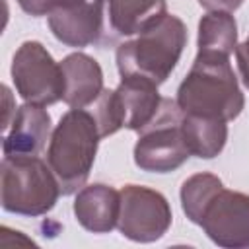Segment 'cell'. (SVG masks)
Wrapping results in <instances>:
<instances>
[{
	"instance_id": "cell-1",
	"label": "cell",
	"mask_w": 249,
	"mask_h": 249,
	"mask_svg": "<svg viewBox=\"0 0 249 249\" xmlns=\"http://www.w3.org/2000/svg\"><path fill=\"white\" fill-rule=\"evenodd\" d=\"M177 105L183 113L233 121L245 105L237 78L231 70L230 56L200 54L177 88Z\"/></svg>"
},
{
	"instance_id": "cell-2",
	"label": "cell",
	"mask_w": 249,
	"mask_h": 249,
	"mask_svg": "<svg viewBox=\"0 0 249 249\" xmlns=\"http://www.w3.org/2000/svg\"><path fill=\"white\" fill-rule=\"evenodd\" d=\"M99 138L97 123L88 109H70L60 117L49 140L47 163L56 175L62 195L78 193L86 185Z\"/></svg>"
},
{
	"instance_id": "cell-3",
	"label": "cell",
	"mask_w": 249,
	"mask_h": 249,
	"mask_svg": "<svg viewBox=\"0 0 249 249\" xmlns=\"http://www.w3.org/2000/svg\"><path fill=\"white\" fill-rule=\"evenodd\" d=\"M187 45V27L173 16L165 14L134 39L117 47V68L123 76H142L154 84H163L177 66Z\"/></svg>"
},
{
	"instance_id": "cell-4",
	"label": "cell",
	"mask_w": 249,
	"mask_h": 249,
	"mask_svg": "<svg viewBox=\"0 0 249 249\" xmlns=\"http://www.w3.org/2000/svg\"><path fill=\"white\" fill-rule=\"evenodd\" d=\"M60 193L56 175L39 156H4L0 167V202L6 212L43 216L54 208Z\"/></svg>"
},
{
	"instance_id": "cell-5",
	"label": "cell",
	"mask_w": 249,
	"mask_h": 249,
	"mask_svg": "<svg viewBox=\"0 0 249 249\" xmlns=\"http://www.w3.org/2000/svg\"><path fill=\"white\" fill-rule=\"evenodd\" d=\"M183 111L173 99H161L156 117L138 130L134 144V163L142 171L169 173L181 167L191 152L181 130Z\"/></svg>"
},
{
	"instance_id": "cell-6",
	"label": "cell",
	"mask_w": 249,
	"mask_h": 249,
	"mask_svg": "<svg viewBox=\"0 0 249 249\" xmlns=\"http://www.w3.org/2000/svg\"><path fill=\"white\" fill-rule=\"evenodd\" d=\"M12 80L25 103L53 105L62 99L64 76L60 62L39 41H25L12 58Z\"/></svg>"
},
{
	"instance_id": "cell-7",
	"label": "cell",
	"mask_w": 249,
	"mask_h": 249,
	"mask_svg": "<svg viewBox=\"0 0 249 249\" xmlns=\"http://www.w3.org/2000/svg\"><path fill=\"white\" fill-rule=\"evenodd\" d=\"M119 231L138 243H152L165 235L171 226V208L167 198L150 187L124 185L121 191Z\"/></svg>"
},
{
	"instance_id": "cell-8",
	"label": "cell",
	"mask_w": 249,
	"mask_h": 249,
	"mask_svg": "<svg viewBox=\"0 0 249 249\" xmlns=\"http://www.w3.org/2000/svg\"><path fill=\"white\" fill-rule=\"evenodd\" d=\"M198 226L224 249L249 247V195L222 187L202 210Z\"/></svg>"
},
{
	"instance_id": "cell-9",
	"label": "cell",
	"mask_w": 249,
	"mask_h": 249,
	"mask_svg": "<svg viewBox=\"0 0 249 249\" xmlns=\"http://www.w3.org/2000/svg\"><path fill=\"white\" fill-rule=\"evenodd\" d=\"M103 16V41L132 37L167 14L165 0H95Z\"/></svg>"
},
{
	"instance_id": "cell-10",
	"label": "cell",
	"mask_w": 249,
	"mask_h": 249,
	"mask_svg": "<svg viewBox=\"0 0 249 249\" xmlns=\"http://www.w3.org/2000/svg\"><path fill=\"white\" fill-rule=\"evenodd\" d=\"M51 134V115L45 107L25 103L14 111L12 124L4 134L2 152L6 158L39 156Z\"/></svg>"
},
{
	"instance_id": "cell-11",
	"label": "cell",
	"mask_w": 249,
	"mask_h": 249,
	"mask_svg": "<svg viewBox=\"0 0 249 249\" xmlns=\"http://www.w3.org/2000/svg\"><path fill=\"white\" fill-rule=\"evenodd\" d=\"M53 35L66 47H88L99 43L103 37V16L99 4L80 2L70 8L56 10L49 16Z\"/></svg>"
},
{
	"instance_id": "cell-12",
	"label": "cell",
	"mask_w": 249,
	"mask_h": 249,
	"mask_svg": "<svg viewBox=\"0 0 249 249\" xmlns=\"http://www.w3.org/2000/svg\"><path fill=\"white\" fill-rule=\"evenodd\" d=\"M64 76V93L62 101L70 109L89 107L105 89L103 88V70L95 58L86 53H72L62 62Z\"/></svg>"
},
{
	"instance_id": "cell-13",
	"label": "cell",
	"mask_w": 249,
	"mask_h": 249,
	"mask_svg": "<svg viewBox=\"0 0 249 249\" xmlns=\"http://www.w3.org/2000/svg\"><path fill=\"white\" fill-rule=\"evenodd\" d=\"M121 195L109 185L93 183L82 187L74 200V216L91 233H107L117 228Z\"/></svg>"
},
{
	"instance_id": "cell-14",
	"label": "cell",
	"mask_w": 249,
	"mask_h": 249,
	"mask_svg": "<svg viewBox=\"0 0 249 249\" xmlns=\"http://www.w3.org/2000/svg\"><path fill=\"white\" fill-rule=\"evenodd\" d=\"M115 91L121 107L123 128L136 132L156 117L163 99L158 91V84L142 76H123Z\"/></svg>"
},
{
	"instance_id": "cell-15",
	"label": "cell",
	"mask_w": 249,
	"mask_h": 249,
	"mask_svg": "<svg viewBox=\"0 0 249 249\" xmlns=\"http://www.w3.org/2000/svg\"><path fill=\"white\" fill-rule=\"evenodd\" d=\"M181 130H183V138H185V144L191 156H196L202 160L216 158L224 150L226 140H228L226 121L212 119V117L183 113Z\"/></svg>"
},
{
	"instance_id": "cell-16",
	"label": "cell",
	"mask_w": 249,
	"mask_h": 249,
	"mask_svg": "<svg viewBox=\"0 0 249 249\" xmlns=\"http://www.w3.org/2000/svg\"><path fill=\"white\" fill-rule=\"evenodd\" d=\"M198 53L230 56L237 49V23L231 12H208L198 21Z\"/></svg>"
},
{
	"instance_id": "cell-17",
	"label": "cell",
	"mask_w": 249,
	"mask_h": 249,
	"mask_svg": "<svg viewBox=\"0 0 249 249\" xmlns=\"http://www.w3.org/2000/svg\"><path fill=\"white\" fill-rule=\"evenodd\" d=\"M224 187L222 179L214 173H195L181 185V208L185 216L198 226L202 210L210 202V198Z\"/></svg>"
},
{
	"instance_id": "cell-18",
	"label": "cell",
	"mask_w": 249,
	"mask_h": 249,
	"mask_svg": "<svg viewBox=\"0 0 249 249\" xmlns=\"http://www.w3.org/2000/svg\"><path fill=\"white\" fill-rule=\"evenodd\" d=\"M86 109L93 115L101 138L111 136L123 128V117H121V107H119L115 89H103L101 95Z\"/></svg>"
},
{
	"instance_id": "cell-19",
	"label": "cell",
	"mask_w": 249,
	"mask_h": 249,
	"mask_svg": "<svg viewBox=\"0 0 249 249\" xmlns=\"http://www.w3.org/2000/svg\"><path fill=\"white\" fill-rule=\"evenodd\" d=\"M84 0H18L19 8L29 14V16H51L53 12L56 10H62V8H70L74 4H80Z\"/></svg>"
},
{
	"instance_id": "cell-20",
	"label": "cell",
	"mask_w": 249,
	"mask_h": 249,
	"mask_svg": "<svg viewBox=\"0 0 249 249\" xmlns=\"http://www.w3.org/2000/svg\"><path fill=\"white\" fill-rule=\"evenodd\" d=\"M235 58H237V68H239V74H241V82L249 89V37L241 45H237Z\"/></svg>"
},
{
	"instance_id": "cell-21",
	"label": "cell",
	"mask_w": 249,
	"mask_h": 249,
	"mask_svg": "<svg viewBox=\"0 0 249 249\" xmlns=\"http://www.w3.org/2000/svg\"><path fill=\"white\" fill-rule=\"evenodd\" d=\"M198 4L208 12H233L243 4V0H198Z\"/></svg>"
}]
</instances>
